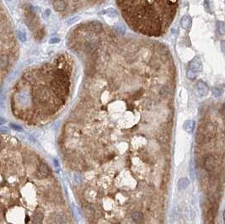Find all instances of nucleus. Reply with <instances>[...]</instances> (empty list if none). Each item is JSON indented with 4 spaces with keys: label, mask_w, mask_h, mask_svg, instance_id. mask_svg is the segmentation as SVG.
Returning a JSON list of instances; mask_svg holds the SVG:
<instances>
[{
    "label": "nucleus",
    "mask_w": 225,
    "mask_h": 224,
    "mask_svg": "<svg viewBox=\"0 0 225 224\" xmlns=\"http://www.w3.org/2000/svg\"><path fill=\"white\" fill-rule=\"evenodd\" d=\"M38 172H39V174L41 176L46 177L49 174V168L45 163H41L40 166H39V169H38Z\"/></svg>",
    "instance_id": "nucleus-10"
},
{
    "label": "nucleus",
    "mask_w": 225,
    "mask_h": 224,
    "mask_svg": "<svg viewBox=\"0 0 225 224\" xmlns=\"http://www.w3.org/2000/svg\"><path fill=\"white\" fill-rule=\"evenodd\" d=\"M196 89L198 91V94L202 96L207 95L209 92V88L208 84L202 80H199L196 83Z\"/></svg>",
    "instance_id": "nucleus-4"
},
{
    "label": "nucleus",
    "mask_w": 225,
    "mask_h": 224,
    "mask_svg": "<svg viewBox=\"0 0 225 224\" xmlns=\"http://www.w3.org/2000/svg\"><path fill=\"white\" fill-rule=\"evenodd\" d=\"M196 127V122L194 120H186L183 124V128L185 130V132H186L187 133H192L195 130Z\"/></svg>",
    "instance_id": "nucleus-7"
},
{
    "label": "nucleus",
    "mask_w": 225,
    "mask_h": 224,
    "mask_svg": "<svg viewBox=\"0 0 225 224\" xmlns=\"http://www.w3.org/2000/svg\"><path fill=\"white\" fill-rule=\"evenodd\" d=\"M186 75H187L188 79H194L196 77V72H194V71L192 70V69H189V70L187 71V73H186Z\"/></svg>",
    "instance_id": "nucleus-16"
},
{
    "label": "nucleus",
    "mask_w": 225,
    "mask_h": 224,
    "mask_svg": "<svg viewBox=\"0 0 225 224\" xmlns=\"http://www.w3.org/2000/svg\"><path fill=\"white\" fill-rule=\"evenodd\" d=\"M130 28L147 36L166 32L176 13L178 0H116Z\"/></svg>",
    "instance_id": "nucleus-2"
},
{
    "label": "nucleus",
    "mask_w": 225,
    "mask_h": 224,
    "mask_svg": "<svg viewBox=\"0 0 225 224\" xmlns=\"http://www.w3.org/2000/svg\"><path fill=\"white\" fill-rule=\"evenodd\" d=\"M43 219H44V216H43L42 212H36L34 215L33 217L34 224H42Z\"/></svg>",
    "instance_id": "nucleus-12"
},
{
    "label": "nucleus",
    "mask_w": 225,
    "mask_h": 224,
    "mask_svg": "<svg viewBox=\"0 0 225 224\" xmlns=\"http://www.w3.org/2000/svg\"><path fill=\"white\" fill-rule=\"evenodd\" d=\"M212 93H213V95L215 97H220L223 95V89L221 88V86L213 87V89H212Z\"/></svg>",
    "instance_id": "nucleus-13"
},
{
    "label": "nucleus",
    "mask_w": 225,
    "mask_h": 224,
    "mask_svg": "<svg viewBox=\"0 0 225 224\" xmlns=\"http://www.w3.org/2000/svg\"><path fill=\"white\" fill-rule=\"evenodd\" d=\"M73 59L67 54L26 70L14 86L12 100L38 113L52 114L67 101L71 87Z\"/></svg>",
    "instance_id": "nucleus-1"
},
{
    "label": "nucleus",
    "mask_w": 225,
    "mask_h": 224,
    "mask_svg": "<svg viewBox=\"0 0 225 224\" xmlns=\"http://www.w3.org/2000/svg\"><path fill=\"white\" fill-rule=\"evenodd\" d=\"M80 20V17L79 16H75L73 18H71V19H69V20H67L66 21V24H67L68 25H74V23H76L77 21H79Z\"/></svg>",
    "instance_id": "nucleus-15"
},
{
    "label": "nucleus",
    "mask_w": 225,
    "mask_h": 224,
    "mask_svg": "<svg viewBox=\"0 0 225 224\" xmlns=\"http://www.w3.org/2000/svg\"><path fill=\"white\" fill-rule=\"evenodd\" d=\"M190 185V181L187 178L180 179L178 181V188L180 190H186Z\"/></svg>",
    "instance_id": "nucleus-11"
},
{
    "label": "nucleus",
    "mask_w": 225,
    "mask_h": 224,
    "mask_svg": "<svg viewBox=\"0 0 225 224\" xmlns=\"http://www.w3.org/2000/svg\"><path fill=\"white\" fill-rule=\"evenodd\" d=\"M60 42V40H59L58 38H52L50 40V43H58Z\"/></svg>",
    "instance_id": "nucleus-21"
},
{
    "label": "nucleus",
    "mask_w": 225,
    "mask_h": 224,
    "mask_svg": "<svg viewBox=\"0 0 225 224\" xmlns=\"http://www.w3.org/2000/svg\"><path fill=\"white\" fill-rule=\"evenodd\" d=\"M52 6L56 11L58 12H63L66 9L67 4L65 3L64 0H53L52 2Z\"/></svg>",
    "instance_id": "nucleus-6"
},
{
    "label": "nucleus",
    "mask_w": 225,
    "mask_h": 224,
    "mask_svg": "<svg viewBox=\"0 0 225 224\" xmlns=\"http://www.w3.org/2000/svg\"><path fill=\"white\" fill-rule=\"evenodd\" d=\"M190 69H192L194 72H201L202 70V63L201 62L200 58H195L192 60V62L189 63Z\"/></svg>",
    "instance_id": "nucleus-5"
},
{
    "label": "nucleus",
    "mask_w": 225,
    "mask_h": 224,
    "mask_svg": "<svg viewBox=\"0 0 225 224\" xmlns=\"http://www.w3.org/2000/svg\"><path fill=\"white\" fill-rule=\"evenodd\" d=\"M216 164H217V162H216V159L213 156L209 155L208 157H206L204 160V167L205 170L207 171H209V172L213 171L215 169Z\"/></svg>",
    "instance_id": "nucleus-3"
},
{
    "label": "nucleus",
    "mask_w": 225,
    "mask_h": 224,
    "mask_svg": "<svg viewBox=\"0 0 225 224\" xmlns=\"http://www.w3.org/2000/svg\"><path fill=\"white\" fill-rule=\"evenodd\" d=\"M19 37L20 39L21 42H25L26 41V36L24 32H19Z\"/></svg>",
    "instance_id": "nucleus-18"
},
{
    "label": "nucleus",
    "mask_w": 225,
    "mask_h": 224,
    "mask_svg": "<svg viewBox=\"0 0 225 224\" xmlns=\"http://www.w3.org/2000/svg\"><path fill=\"white\" fill-rule=\"evenodd\" d=\"M221 49L222 51L225 53V41H223L221 42Z\"/></svg>",
    "instance_id": "nucleus-22"
},
{
    "label": "nucleus",
    "mask_w": 225,
    "mask_h": 224,
    "mask_svg": "<svg viewBox=\"0 0 225 224\" xmlns=\"http://www.w3.org/2000/svg\"><path fill=\"white\" fill-rule=\"evenodd\" d=\"M217 29L218 33L220 34V35H222V36L225 35V24L223 22H222V21H218L217 22Z\"/></svg>",
    "instance_id": "nucleus-14"
},
{
    "label": "nucleus",
    "mask_w": 225,
    "mask_h": 224,
    "mask_svg": "<svg viewBox=\"0 0 225 224\" xmlns=\"http://www.w3.org/2000/svg\"><path fill=\"white\" fill-rule=\"evenodd\" d=\"M10 126H11L13 129H14V130L18 131V132H21V131H22V128H21L20 126H17V125L11 124L10 125Z\"/></svg>",
    "instance_id": "nucleus-19"
},
{
    "label": "nucleus",
    "mask_w": 225,
    "mask_h": 224,
    "mask_svg": "<svg viewBox=\"0 0 225 224\" xmlns=\"http://www.w3.org/2000/svg\"><path fill=\"white\" fill-rule=\"evenodd\" d=\"M1 132L4 133V132H8L9 131H8V128H5V127H4V126H2V127H1Z\"/></svg>",
    "instance_id": "nucleus-23"
},
{
    "label": "nucleus",
    "mask_w": 225,
    "mask_h": 224,
    "mask_svg": "<svg viewBox=\"0 0 225 224\" xmlns=\"http://www.w3.org/2000/svg\"><path fill=\"white\" fill-rule=\"evenodd\" d=\"M51 14V10L50 9H46L45 12L43 13V17L44 18H47V17L50 16Z\"/></svg>",
    "instance_id": "nucleus-20"
},
{
    "label": "nucleus",
    "mask_w": 225,
    "mask_h": 224,
    "mask_svg": "<svg viewBox=\"0 0 225 224\" xmlns=\"http://www.w3.org/2000/svg\"><path fill=\"white\" fill-rule=\"evenodd\" d=\"M132 219L137 223H142L144 222V216L141 212H135L132 214Z\"/></svg>",
    "instance_id": "nucleus-9"
},
{
    "label": "nucleus",
    "mask_w": 225,
    "mask_h": 224,
    "mask_svg": "<svg viewBox=\"0 0 225 224\" xmlns=\"http://www.w3.org/2000/svg\"><path fill=\"white\" fill-rule=\"evenodd\" d=\"M106 12H107V14H108L109 16L114 17V16H117V11H116L115 9H113V8H109Z\"/></svg>",
    "instance_id": "nucleus-17"
},
{
    "label": "nucleus",
    "mask_w": 225,
    "mask_h": 224,
    "mask_svg": "<svg viewBox=\"0 0 225 224\" xmlns=\"http://www.w3.org/2000/svg\"><path fill=\"white\" fill-rule=\"evenodd\" d=\"M180 25L183 27L184 29L188 30L191 25H192V19L191 17L187 16V15H185L181 18V20H180Z\"/></svg>",
    "instance_id": "nucleus-8"
}]
</instances>
